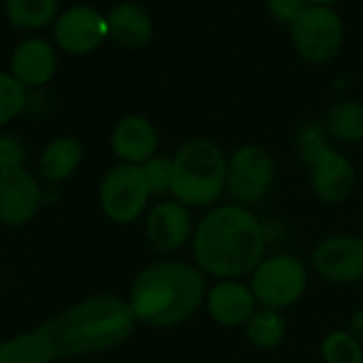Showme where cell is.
Returning <instances> with one entry per match:
<instances>
[{
    "label": "cell",
    "mask_w": 363,
    "mask_h": 363,
    "mask_svg": "<svg viewBox=\"0 0 363 363\" xmlns=\"http://www.w3.org/2000/svg\"><path fill=\"white\" fill-rule=\"evenodd\" d=\"M134 323L128 300L94 296L26 334L2 340L0 363H53L108 351L132 336Z\"/></svg>",
    "instance_id": "1"
},
{
    "label": "cell",
    "mask_w": 363,
    "mask_h": 363,
    "mask_svg": "<svg viewBox=\"0 0 363 363\" xmlns=\"http://www.w3.org/2000/svg\"><path fill=\"white\" fill-rule=\"evenodd\" d=\"M266 230L240 204L217 206L202 217L191 236V251L204 274L238 279L253 272L266 257Z\"/></svg>",
    "instance_id": "2"
},
{
    "label": "cell",
    "mask_w": 363,
    "mask_h": 363,
    "mask_svg": "<svg viewBox=\"0 0 363 363\" xmlns=\"http://www.w3.org/2000/svg\"><path fill=\"white\" fill-rule=\"evenodd\" d=\"M206 279L185 262H155L132 283L128 306L136 321L168 330L181 325L204 304Z\"/></svg>",
    "instance_id": "3"
},
{
    "label": "cell",
    "mask_w": 363,
    "mask_h": 363,
    "mask_svg": "<svg viewBox=\"0 0 363 363\" xmlns=\"http://www.w3.org/2000/svg\"><path fill=\"white\" fill-rule=\"evenodd\" d=\"M225 181L228 160L223 151L206 138L185 143L172 157L170 194L185 206L215 204L225 191Z\"/></svg>",
    "instance_id": "4"
},
{
    "label": "cell",
    "mask_w": 363,
    "mask_h": 363,
    "mask_svg": "<svg viewBox=\"0 0 363 363\" xmlns=\"http://www.w3.org/2000/svg\"><path fill=\"white\" fill-rule=\"evenodd\" d=\"M251 274L249 287L255 296V302L274 311L296 304L304 296L308 283L306 266L289 253L264 257Z\"/></svg>",
    "instance_id": "5"
},
{
    "label": "cell",
    "mask_w": 363,
    "mask_h": 363,
    "mask_svg": "<svg viewBox=\"0 0 363 363\" xmlns=\"http://www.w3.org/2000/svg\"><path fill=\"white\" fill-rule=\"evenodd\" d=\"M151 198L143 166L117 164L100 183V208L115 223L136 221Z\"/></svg>",
    "instance_id": "6"
},
{
    "label": "cell",
    "mask_w": 363,
    "mask_h": 363,
    "mask_svg": "<svg viewBox=\"0 0 363 363\" xmlns=\"http://www.w3.org/2000/svg\"><path fill=\"white\" fill-rule=\"evenodd\" d=\"M291 38L304 60L319 64L338 53L345 38V28L332 9L306 6L291 23Z\"/></svg>",
    "instance_id": "7"
},
{
    "label": "cell",
    "mask_w": 363,
    "mask_h": 363,
    "mask_svg": "<svg viewBox=\"0 0 363 363\" xmlns=\"http://www.w3.org/2000/svg\"><path fill=\"white\" fill-rule=\"evenodd\" d=\"M274 185V162L262 147H242L228 160L225 189L240 206L262 202Z\"/></svg>",
    "instance_id": "8"
},
{
    "label": "cell",
    "mask_w": 363,
    "mask_h": 363,
    "mask_svg": "<svg viewBox=\"0 0 363 363\" xmlns=\"http://www.w3.org/2000/svg\"><path fill=\"white\" fill-rule=\"evenodd\" d=\"M317 274L330 283L351 285L363 281V236H330L313 251Z\"/></svg>",
    "instance_id": "9"
},
{
    "label": "cell",
    "mask_w": 363,
    "mask_h": 363,
    "mask_svg": "<svg viewBox=\"0 0 363 363\" xmlns=\"http://www.w3.org/2000/svg\"><path fill=\"white\" fill-rule=\"evenodd\" d=\"M106 36V17H102L96 9L85 4L66 9L53 21V38L57 47L72 55H83L98 49Z\"/></svg>",
    "instance_id": "10"
},
{
    "label": "cell",
    "mask_w": 363,
    "mask_h": 363,
    "mask_svg": "<svg viewBox=\"0 0 363 363\" xmlns=\"http://www.w3.org/2000/svg\"><path fill=\"white\" fill-rule=\"evenodd\" d=\"M38 181L23 168L0 172V221L6 225L28 223L40 206Z\"/></svg>",
    "instance_id": "11"
},
{
    "label": "cell",
    "mask_w": 363,
    "mask_h": 363,
    "mask_svg": "<svg viewBox=\"0 0 363 363\" xmlns=\"http://www.w3.org/2000/svg\"><path fill=\"white\" fill-rule=\"evenodd\" d=\"M147 236L153 249L172 253L183 249L194 236V219L185 204L177 200L160 202L147 219Z\"/></svg>",
    "instance_id": "12"
},
{
    "label": "cell",
    "mask_w": 363,
    "mask_h": 363,
    "mask_svg": "<svg viewBox=\"0 0 363 363\" xmlns=\"http://www.w3.org/2000/svg\"><path fill=\"white\" fill-rule=\"evenodd\" d=\"M204 304H206L208 315L217 323L228 325V328L245 325L257 306L251 287L240 281H230V279L217 283L211 291H206Z\"/></svg>",
    "instance_id": "13"
},
{
    "label": "cell",
    "mask_w": 363,
    "mask_h": 363,
    "mask_svg": "<svg viewBox=\"0 0 363 363\" xmlns=\"http://www.w3.org/2000/svg\"><path fill=\"white\" fill-rule=\"evenodd\" d=\"M111 147L123 164L143 166L157 151V132L149 119L130 115L115 125Z\"/></svg>",
    "instance_id": "14"
},
{
    "label": "cell",
    "mask_w": 363,
    "mask_h": 363,
    "mask_svg": "<svg viewBox=\"0 0 363 363\" xmlns=\"http://www.w3.org/2000/svg\"><path fill=\"white\" fill-rule=\"evenodd\" d=\"M55 49L45 38L21 40L11 55V74L26 87H40L49 83L55 72Z\"/></svg>",
    "instance_id": "15"
},
{
    "label": "cell",
    "mask_w": 363,
    "mask_h": 363,
    "mask_svg": "<svg viewBox=\"0 0 363 363\" xmlns=\"http://www.w3.org/2000/svg\"><path fill=\"white\" fill-rule=\"evenodd\" d=\"M311 183L315 194L323 202L336 204L351 194L355 185V172L351 162L342 153L330 149L321 160L311 166Z\"/></svg>",
    "instance_id": "16"
},
{
    "label": "cell",
    "mask_w": 363,
    "mask_h": 363,
    "mask_svg": "<svg viewBox=\"0 0 363 363\" xmlns=\"http://www.w3.org/2000/svg\"><path fill=\"white\" fill-rule=\"evenodd\" d=\"M108 36H113L119 45L138 49L145 47L153 36V23L147 11L134 2H121L111 9L106 15Z\"/></svg>",
    "instance_id": "17"
},
{
    "label": "cell",
    "mask_w": 363,
    "mask_h": 363,
    "mask_svg": "<svg viewBox=\"0 0 363 363\" xmlns=\"http://www.w3.org/2000/svg\"><path fill=\"white\" fill-rule=\"evenodd\" d=\"M83 160V147L72 136L53 138L40 153L38 170L47 181H66Z\"/></svg>",
    "instance_id": "18"
},
{
    "label": "cell",
    "mask_w": 363,
    "mask_h": 363,
    "mask_svg": "<svg viewBox=\"0 0 363 363\" xmlns=\"http://www.w3.org/2000/svg\"><path fill=\"white\" fill-rule=\"evenodd\" d=\"M245 332H247V338L253 347L270 351L283 342L285 332H287V323L279 311L259 306V308H255V313L245 323Z\"/></svg>",
    "instance_id": "19"
},
{
    "label": "cell",
    "mask_w": 363,
    "mask_h": 363,
    "mask_svg": "<svg viewBox=\"0 0 363 363\" xmlns=\"http://www.w3.org/2000/svg\"><path fill=\"white\" fill-rule=\"evenodd\" d=\"M4 13L11 26L38 30L57 19V0H6Z\"/></svg>",
    "instance_id": "20"
},
{
    "label": "cell",
    "mask_w": 363,
    "mask_h": 363,
    "mask_svg": "<svg viewBox=\"0 0 363 363\" xmlns=\"http://www.w3.org/2000/svg\"><path fill=\"white\" fill-rule=\"evenodd\" d=\"M325 128L330 136L357 143L363 140V104L359 102H340L330 108L325 117Z\"/></svg>",
    "instance_id": "21"
},
{
    "label": "cell",
    "mask_w": 363,
    "mask_h": 363,
    "mask_svg": "<svg viewBox=\"0 0 363 363\" xmlns=\"http://www.w3.org/2000/svg\"><path fill=\"white\" fill-rule=\"evenodd\" d=\"M298 151L302 162L311 168L317 160H321L330 149V132L325 128V123L321 121H306L302 123V128L298 130Z\"/></svg>",
    "instance_id": "22"
},
{
    "label": "cell",
    "mask_w": 363,
    "mask_h": 363,
    "mask_svg": "<svg viewBox=\"0 0 363 363\" xmlns=\"http://www.w3.org/2000/svg\"><path fill=\"white\" fill-rule=\"evenodd\" d=\"M321 355L325 363H363V347L353 338L351 332H332L321 345Z\"/></svg>",
    "instance_id": "23"
},
{
    "label": "cell",
    "mask_w": 363,
    "mask_h": 363,
    "mask_svg": "<svg viewBox=\"0 0 363 363\" xmlns=\"http://www.w3.org/2000/svg\"><path fill=\"white\" fill-rule=\"evenodd\" d=\"M28 102L26 85L11 72H0V125L13 121Z\"/></svg>",
    "instance_id": "24"
},
{
    "label": "cell",
    "mask_w": 363,
    "mask_h": 363,
    "mask_svg": "<svg viewBox=\"0 0 363 363\" xmlns=\"http://www.w3.org/2000/svg\"><path fill=\"white\" fill-rule=\"evenodd\" d=\"M143 172L149 185L151 196L170 194L172 187V160L168 157H151L143 164Z\"/></svg>",
    "instance_id": "25"
},
{
    "label": "cell",
    "mask_w": 363,
    "mask_h": 363,
    "mask_svg": "<svg viewBox=\"0 0 363 363\" xmlns=\"http://www.w3.org/2000/svg\"><path fill=\"white\" fill-rule=\"evenodd\" d=\"M26 162V147L13 134H0V172L23 168Z\"/></svg>",
    "instance_id": "26"
},
{
    "label": "cell",
    "mask_w": 363,
    "mask_h": 363,
    "mask_svg": "<svg viewBox=\"0 0 363 363\" xmlns=\"http://www.w3.org/2000/svg\"><path fill=\"white\" fill-rule=\"evenodd\" d=\"M270 13L285 23H294V19L306 9V0H266Z\"/></svg>",
    "instance_id": "27"
},
{
    "label": "cell",
    "mask_w": 363,
    "mask_h": 363,
    "mask_svg": "<svg viewBox=\"0 0 363 363\" xmlns=\"http://www.w3.org/2000/svg\"><path fill=\"white\" fill-rule=\"evenodd\" d=\"M351 334H353V338L363 347V308H359L353 315V319H351Z\"/></svg>",
    "instance_id": "28"
},
{
    "label": "cell",
    "mask_w": 363,
    "mask_h": 363,
    "mask_svg": "<svg viewBox=\"0 0 363 363\" xmlns=\"http://www.w3.org/2000/svg\"><path fill=\"white\" fill-rule=\"evenodd\" d=\"M306 2H313L315 6H330V4H334L336 0H306Z\"/></svg>",
    "instance_id": "29"
},
{
    "label": "cell",
    "mask_w": 363,
    "mask_h": 363,
    "mask_svg": "<svg viewBox=\"0 0 363 363\" xmlns=\"http://www.w3.org/2000/svg\"><path fill=\"white\" fill-rule=\"evenodd\" d=\"M359 221H362V230H363V208H362V217H359Z\"/></svg>",
    "instance_id": "30"
}]
</instances>
